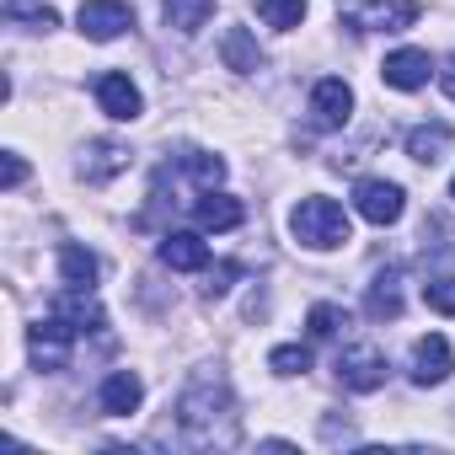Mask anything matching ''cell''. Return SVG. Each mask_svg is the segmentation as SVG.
I'll list each match as a JSON object with an SVG mask.
<instances>
[{
	"label": "cell",
	"instance_id": "8fae6325",
	"mask_svg": "<svg viewBox=\"0 0 455 455\" xmlns=\"http://www.w3.org/2000/svg\"><path fill=\"white\" fill-rule=\"evenodd\" d=\"M450 370H455V354H450V343L439 332H428V338L412 343V370H407L412 386H444Z\"/></svg>",
	"mask_w": 455,
	"mask_h": 455
},
{
	"label": "cell",
	"instance_id": "2e32d148",
	"mask_svg": "<svg viewBox=\"0 0 455 455\" xmlns=\"http://www.w3.org/2000/svg\"><path fill=\"white\" fill-rule=\"evenodd\" d=\"M118 172H129V145H118V140L86 145V161H81V177L86 182H113Z\"/></svg>",
	"mask_w": 455,
	"mask_h": 455
},
{
	"label": "cell",
	"instance_id": "3957f363",
	"mask_svg": "<svg viewBox=\"0 0 455 455\" xmlns=\"http://www.w3.org/2000/svg\"><path fill=\"white\" fill-rule=\"evenodd\" d=\"M418 0H343V22L354 33H407L418 22Z\"/></svg>",
	"mask_w": 455,
	"mask_h": 455
},
{
	"label": "cell",
	"instance_id": "d4e9b609",
	"mask_svg": "<svg viewBox=\"0 0 455 455\" xmlns=\"http://www.w3.org/2000/svg\"><path fill=\"white\" fill-rule=\"evenodd\" d=\"M268 370H274V375H306V370H311V348L284 343V348H274V354H268Z\"/></svg>",
	"mask_w": 455,
	"mask_h": 455
},
{
	"label": "cell",
	"instance_id": "5b68a950",
	"mask_svg": "<svg viewBox=\"0 0 455 455\" xmlns=\"http://www.w3.org/2000/svg\"><path fill=\"white\" fill-rule=\"evenodd\" d=\"M354 209H359L370 225H396L402 209H407V198H402L396 182H386V177H364V182H354Z\"/></svg>",
	"mask_w": 455,
	"mask_h": 455
},
{
	"label": "cell",
	"instance_id": "5bb4252c",
	"mask_svg": "<svg viewBox=\"0 0 455 455\" xmlns=\"http://www.w3.org/2000/svg\"><path fill=\"white\" fill-rule=\"evenodd\" d=\"M97 402H102V412H108V418H129V412L145 402V380H140L134 370H113V375L102 380Z\"/></svg>",
	"mask_w": 455,
	"mask_h": 455
},
{
	"label": "cell",
	"instance_id": "e0dca14e",
	"mask_svg": "<svg viewBox=\"0 0 455 455\" xmlns=\"http://www.w3.org/2000/svg\"><path fill=\"white\" fill-rule=\"evenodd\" d=\"M220 60H225V70H236V76L263 70V49H258V38H252L247 28H225V38H220Z\"/></svg>",
	"mask_w": 455,
	"mask_h": 455
},
{
	"label": "cell",
	"instance_id": "277c9868",
	"mask_svg": "<svg viewBox=\"0 0 455 455\" xmlns=\"http://www.w3.org/2000/svg\"><path fill=\"white\" fill-rule=\"evenodd\" d=\"M332 375H338L343 391H380V386H386V354L370 348V343H354V348L338 354Z\"/></svg>",
	"mask_w": 455,
	"mask_h": 455
},
{
	"label": "cell",
	"instance_id": "484cf974",
	"mask_svg": "<svg viewBox=\"0 0 455 455\" xmlns=\"http://www.w3.org/2000/svg\"><path fill=\"white\" fill-rule=\"evenodd\" d=\"M423 300H428V311H439V316H455V279H450V274L428 279V284H423Z\"/></svg>",
	"mask_w": 455,
	"mask_h": 455
},
{
	"label": "cell",
	"instance_id": "f546056e",
	"mask_svg": "<svg viewBox=\"0 0 455 455\" xmlns=\"http://www.w3.org/2000/svg\"><path fill=\"white\" fill-rule=\"evenodd\" d=\"M450 198H455V182H450Z\"/></svg>",
	"mask_w": 455,
	"mask_h": 455
},
{
	"label": "cell",
	"instance_id": "ac0fdd59",
	"mask_svg": "<svg viewBox=\"0 0 455 455\" xmlns=\"http://www.w3.org/2000/svg\"><path fill=\"white\" fill-rule=\"evenodd\" d=\"M193 214H198V225H204V231H236V225L247 220V209L236 204V198H225V193H204L198 204H193Z\"/></svg>",
	"mask_w": 455,
	"mask_h": 455
},
{
	"label": "cell",
	"instance_id": "9c48e42d",
	"mask_svg": "<svg viewBox=\"0 0 455 455\" xmlns=\"http://www.w3.org/2000/svg\"><path fill=\"white\" fill-rule=\"evenodd\" d=\"M97 102H102V113H108V118H118V124H134V118L145 113V97H140V86H134L124 70L97 76Z\"/></svg>",
	"mask_w": 455,
	"mask_h": 455
},
{
	"label": "cell",
	"instance_id": "7c38bea8",
	"mask_svg": "<svg viewBox=\"0 0 455 455\" xmlns=\"http://www.w3.org/2000/svg\"><path fill=\"white\" fill-rule=\"evenodd\" d=\"M428 76H434V60H428L423 49H396V54H386V65H380V81L396 86V92H423Z\"/></svg>",
	"mask_w": 455,
	"mask_h": 455
},
{
	"label": "cell",
	"instance_id": "603a6c76",
	"mask_svg": "<svg viewBox=\"0 0 455 455\" xmlns=\"http://www.w3.org/2000/svg\"><path fill=\"white\" fill-rule=\"evenodd\" d=\"M258 17H263L268 28L290 33V28H300V17H306V0H258Z\"/></svg>",
	"mask_w": 455,
	"mask_h": 455
},
{
	"label": "cell",
	"instance_id": "7a4b0ae2",
	"mask_svg": "<svg viewBox=\"0 0 455 455\" xmlns=\"http://www.w3.org/2000/svg\"><path fill=\"white\" fill-rule=\"evenodd\" d=\"M290 231H295V242H306V247H316V252L343 247V242L354 236L343 204H332V198H300L295 214H290Z\"/></svg>",
	"mask_w": 455,
	"mask_h": 455
},
{
	"label": "cell",
	"instance_id": "ffe728a7",
	"mask_svg": "<svg viewBox=\"0 0 455 455\" xmlns=\"http://www.w3.org/2000/svg\"><path fill=\"white\" fill-rule=\"evenodd\" d=\"M444 150H450V124H418V129L407 134V156L423 161V166L444 161Z\"/></svg>",
	"mask_w": 455,
	"mask_h": 455
},
{
	"label": "cell",
	"instance_id": "8992f818",
	"mask_svg": "<svg viewBox=\"0 0 455 455\" xmlns=\"http://www.w3.org/2000/svg\"><path fill=\"white\" fill-rule=\"evenodd\" d=\"M76 22H81V33L92 44H108V38L134 28V12H129V0H86V6L76 12Z\"/></svg>",
	"mask_w": 455,
	"mask_h": 455
},
{
	"label": "cell",
	"instance_id": "d6986e66",
	"mask_svg": "<svg viewBox=\"0 0 455 455\" xmlns=\"http://www.w3.org/2000/svg\"><path fill=\"white\" fill-rule=\"evenodd\" d=\"M161 17H166V28H177L182 38H193L214 17V0H161Z\"/></svg>",
	"mask_w": 455,
	"mask_h": 455
},
{
	"label": "cell",
	"instance_id": "ba28073f",
	"mask_svg": "<svg viewBox=\"0 0 455 455\" xmlns=\"http://www.w3.org/2000/svg\"><path fill=\"white\" fill-rule=\"evenodd\" d=\"M348 113H354V86H348V81L327 76V81L311 86V124H316V129H343Z\"/></svg>",
	"mask_w": 455,
	"mask_h": 455
},
{
	"label": "cell",
	"instance_id": "f1b7e54d",
	"mask_svg": "<svg viewBox=\"0 0 455 455\" xmlns=\"http://www.w3.org/2000/svg\"><path fill=\"white\" fill-rule=\"evenodd\" d=\"M439 81H444V92H450V102H455V60H450V65L439 70Z\"/></svg>",
	"mask_w": 455,
	"mask_h": 455
},
{
	"label": "cell",
	"instance_id": "4316f807",
	"mask_svg": "<svg viewBox=\"0 0 455 455\" xmlns=\"http://www.w3.org/2000/svg\"><path fill=\"white\" fill-rule=\"evenodd\" d=\"M236 274H242L236 263H220V268H214V274L204 279V300H214V295H225V290H231V279H236Z\"/></svg>",
	"mask_w": 455,
	"mask_h": 455
},
{
	"label": "cell",
	"instance_id": "83f0119b",
	"mask_svg": "<svg viewBox=\"0 0 455 455\" xmlns=\"http://www.w3.org/2000/svg\"><path fill=\"white\" fill-rule=\"evenodd\" d=\"M22 177H28V161L17 150H6V188H22Z\"/></svg>",
	"mask_w": 455,
	"mask_h": 455
},
{
	"label": "cell",
	"instance_id": "6da1fadb",
	"mask_svg": "<svg viewBox=\"0 0 455 455\" xmlns=\"http://www.w3.org/2000/svg\"><path fill=\"white\" fill-rule=\"evenodd\" d=\"M177 423L193 444H231L236 439V402L220 370H198L177 396Z\"/></svg>",
	"mask_w": 455,
	"mask_h": 455
},
{
	"label": "cell",
	"instance_id": "30bf717a",
	"mask_svg": "<svg viewBox=\"0 0 455 455\" xmlns=\"http://www.w3.org/2000/svg\"><path fill=\"white\" fill-rule=\"evenodd\" d=\"M70 327L60 322V316H49V322H38L33 332H28V354H33V364L38 370H65L70 364Z\"/></svg>",
	"mask_w": 455,
	"mask_h": 455
},
{
	"label": "cell",
	"instance_id": "52a82bcc",
	"mask_svg": "<svg viewBox=\"0 0 455 455\" xmlns=\"http://www.w3.org/2000/svg\"><path fill=\"white\" fill-rule=\"evenodd\" d=\"M49 316H60V322H65L76 338H81V332H102V327H108V316H102L97 295H92V290H76V284H65V290L54 295Z\"/></svg>",
	"mask_w": 455,
	"mask_h": 455
},
{
	"label": "cell",
	"instance_id": "44dd1931",
	"mask_svg": "<svg viewBox=\"0 0 455 455\" xmlns=\"http://www.w3.org/2000/svg\"><path fill=\"white\" fill-rule=\"evenodd\" d=\"M60 279L76 284V290H92V284H97V258H92L81 242H65V247H60Z\"/></svg>",
	"mask_w": 455,
	"mask_h": 455
},
{
	"label": "cell",
	"instance_id": "7402d4cb",
	"mask_svg": "<svg viewBox=\"0 0 455 455\" xmlns=\"http://www.w3.org/2000/svg\"><path fill=\"white\" fill-rule=\"evenodd\" d=\"M6 17H12V22H28L33 33L60 28V12H54V6H44V0H6Z\"/></svg>",
	"mask_w": 455,
	"mask_h": 455
},
{
	"label": "cell",
	"instance_id": "cb8c5ba5",
	"mask_svg": "<svg viewBox=\"0 0 455 455\" xmlns=\"http://www.w3.org/2000/svg\"><path fill=\"white\" fill-rule=\"evenodd\" d=\"M306 327H311V338H338V332H348V311L343 306H311Z\"/></svg>",
	"mask_w": 455,
	"mask_h": 455
},
{
	"label": "cell",
	"instance_id": "9a60e30c",
	"mask_svg": "<svg viewBox=\"0 0 455 455\" xmlns=\"http://www.w3.org/2000/svg\"><path fill=\"white\" fill-rule=\"evenodd\" d=\"M364 316H370V322H396V316H402V274H396V268H386V274L370 279V290H364Z\"/></svg>",
	"mask_w": 455,
	"mask_h": 455
},
{
	"label": "cell",
	"instance_id": "4fadbf2b",
	"mask_svg": "<svg viewBox=\"0 0 455 455\" xmlns=\"http://www.w3.org/2000/svg\"><path fill=\"white\" fill-rule=\"evenodd\" d=\"M161 263L177 268V274H198V268H209V242L193 236V231H166L161 236Z\"/></svg>",
	"mask_w": 455,
	"mask_h": 455
}]
</instances>
